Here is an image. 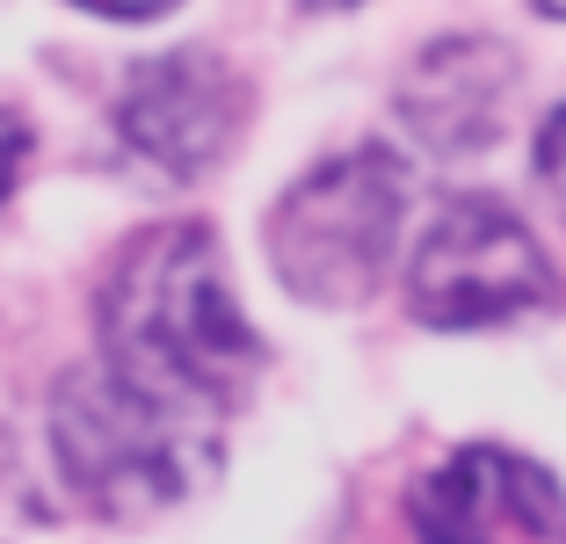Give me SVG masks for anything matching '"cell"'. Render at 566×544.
Listing matches in <instances>:
<instances>
[{"label": "cell", "mask_w": 566, "mask_h": 544, "mask_svg": "<svg viewBox=\"0 0 566 544\" xmlns=\"http://www.w3.org/2000/svg\"><path fill=\"white\" fill-rule=\"evenodd\" d=\"M102 348L124 378L189 407H226L262 370V334L233 305L211 226H153L102 291Z\"/></svg>", "instance_id": "1"}, {"label": "cell", "mask_w": 566, "mask_h": 544, "mask_svg": "<svg viewBox=\"0 0 566 544\" xmlns=\"http://www.w3.org/2000/svg\"><path fill=\"white\" fill-rule=\"evenodd\" d=\"M51 458L81 509L109 523H146L211 487L226 443L211 429V407L167 399L124 378L117 363H102V370H73L51 393Z\"/></svg>", "instance_id": "2"}, {"label": "cell", "mask_w": 566, "mask_h": 544, "mask_svg": "<svg viewBox=\"0 0 566 544\" xmlns=\"http://www.w3.org/2000/svg\"><path fill=\"white\" fill-rule=\"evenodd\" d=\"M407 160L392 146H349L283 189L269 211V269L298 305L349 313L378 291L407 226Z\"/></svg>", "instance_id": "3"}, {"label": "cell", "mask_w": 566, "mask_h": 544, "mask_svg": "<svg viewBox=\"0 0 566 544\" xmlns=\"http://www.w3.org/2000/svg\"><path fill=\"white\" fill-rule=\"evenodd\" d=\"M552 297H559V276H552L545 248L494 197H458L407 269V313L421 327H501Z\"/></svg>", "instance_id": "4"}, {"label": "cell", "mask_w": 566, "mask_h": 544, "mask_svg": "<svg viewBox=\"0 0 566 544\" xmlns=\"http://www.w3.org/2000/svg\"><path fill=\"white\" fill-rule=\"evenodd\" d=\"M240 116H248V95L226 73V59L211 51H167V59H146L132 73V87L117 95V132L132 153H146L160 175L189 181L203 167L226 160Z\"/></svg>", "instance_id": "5"}, {"label": "cell", "mask_w": 566, "mask_h": 544, "mask_svg": "<svg viewBox=\"0 0 566 544\" xmlns=\"http://www.w3.org/2000/svg\"><path fill=\"white\" fill-rule=\"evenodd\" d=\"M415 537L421 544H516V537L566 544V494L509 450H465L415 494Z\"/></svg>", "instance_id": "6"}, {"label": "cell", "mask_w": 566, "mask_h": 544, "mask_svg": "<svg viewBox=\"0 0 566 544\" xmlns=\"http://www.w3.org/2000/svg\"><path fill=\"white\" fill-rule=\"evenodd\" d=\"M516 102V51L501 36H443L407 66L400 124L436 160H472L501 138Z\"/></svg>", "instance_id": "7"}, {"label": "cell", "mask_w": 566, "mask_h": 544, "mask_svg": "<svg viewBox=\"0 0 566 544\" xmlns=\"http://www.w3.org/2000/svg\"><path fill=\"white\" fill-rule=\"evenodd\" d=\"M22 167H30V124L0 109V211H8V197H15Z\"/></svg>", "instance_id": "8"}, {"label": "cell", "mask_w": 566, "mask_h": 544, "mask_svg": "<svg viewBox=\"0 0 566 544\" xmlns=\"http://www.w3.org/2000/svg\"><path fill=\"white\" fill-rule=\"evenodd\" d=\"M537 175H545V189L559 197V211H566V109H552L545 138H537Z\"/></svg>", "instance_id": "9"}, {"label": "cell", "mask_w": 566, "mask_h": 544, "mask_svg": "<svg viewBox=\"0 0 566 544\" xmlns=\"http://www.w3.org/2000/svg\"><path fill=\"white\" fill-rule=\"evenodd\" d=\"M81 8H95V15H117V22H146V15H167L175 0H81Z\"/></svg>", "instance_id": "10"}, {"label": "cell", "mask_w": 566, "mask_h": 544, "mask_svg": "<svg viewBox=\"0 0 566 544\" xmlns=\"http://www.w3.org/2000/svg\"><path fill=\"white\" fill-rule=\"evenodd\" d=\"M537 15H552V22H566V0H531Z\"/></svg>", "instance_id": "11"}, {"label": "cell", "mask_w": 566, "mask_h": 544, "mask_svg": "<svg viewBox=\"0 0 566 544\" xmlns=\"http://www.w3.org/2000/svg\"><path fill=\"white\" fill-rule=\"evenodd\" d=\"M305 8H349V0H305Z\"/></svg>", "instance_id": "12"}]
</instances>
